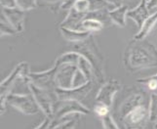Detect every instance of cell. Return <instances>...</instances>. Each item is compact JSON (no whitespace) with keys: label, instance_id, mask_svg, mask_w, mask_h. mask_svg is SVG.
I'll list each match as a JSON object with an SVG mask.
<instances>
[{"label":"cell","instance_id":"obj_1","mask_svg":"<svg viewBox=\"0 0 157 129\" xmlns=\"http://www.w3.org/2000/svg\"><path fill=\"white\" fill-rule=\"evenodd\" d=\"M124 63L131 71L157 67V49L145 39H133L125 50Z\"/></svg>","mask_w":157,"mask_h":129},{"label":"cell","instance_id":"obj_2","mask_svg":"<svg viewBox=\"0 0 157 129\" xmlns=\"http://www.w3.org/2000/svg\"><path fill=\"white\" fill-rule=\"evenodd\" d=\"M87 82H89V80L85 76V74L78 68L77 64L63 63L61 64L56 77L57 88H76L86 84Z\"/></svg>","mask_w":157,"mask_h":129},{"label":"cell","instance_id":"obj_3","mask_svg":"<svg viewBox=\"0 0 157 129\" xmlns=\"http://www.w3.org/2000/svg\"><path fill=\"white\" fill-rule=\"evenodd\" d=\"M29 66L28 63L23 62L20 63L17 67L14 68L9 76L1 82V89H0V94H1V114L5 111V108H6V98L8 95L11 93V89L13 88L15 83L17 82L18 79H24L26 84L29 81Z\"/></svg>","mask_w":157,"mask_h":129},{"label":"cell","instance_id":"obj_4","mask_svg":"<svg viewBox=\"0 0 157 129\" xmlns=\"http://www.w3.org/2000/svg\"><path fill=\"white\" fill-rule=\"evenodd\" d=\"M29 93L33 96L37 106L39 107L40 111L46 115V117L53 118L54 115V107H55L58 98L55 92H50L45 89L39 87L38 85L33 82H29Z\"/></svg>","mask_w":157,"mask_h":129},{"label":"cell","instance_id":"obj_5","mask_svg":"<svg viewBox=\"0 0 157 129\" xmlns=\"http://www.w3.org/2000/svg\"><path fill=\"white\" fill-rule=\"evenodd\" d=\"M88 108L75 100H58L54 107L53 122H59L70 115H88Z\"/></svg>","mask_w":157,"mask_h":129},{"label":"cell","instance_id":"obj_6","mask_svg":"<svg viewBox=\"0 0 157 129\" xmlns=\"http://www.w3.org/2000/svg\"><path fill=\"white\" fill-rule=\"evenodd\" d=\"M6 104L15 108L21 114L26 115H36L40 111L36 102L30 93L29 94H16L10 93L6 98Z\"/></svg>","mask_w":157,"mask_h":129},{"label":"cell","instance_id":"obj_7","mask_svg":"<svg viewBox=\"0 0 157 129\" xmlns=\"http://www.w3.org/2000/svg\"><path fill=\"white\" fill-rule=\"evenodd\" d=\"M62 64H63L62 60L58 58L55 64L50 69H48V71L41 72H30L29 78V81L33 82L34 84L38 85L39 87L47 91L55 92V90L57 88V83H56L57 73Z\"/></svg>","mask_w":157,"mask_h":129},{"label":"cell","instance_id":"obj_8","mask_svg":"<svg viewBox=\"0 0 157 129\" xmlns=\"http://www.w3.org/2000/svg\"><path fill=\"white\" fill-rule=\"evenodd\" d=\"M122 123L126 129H144L149 120L148 108L142 104L121 118Z\"/></svg>","mask_w":157,"mask_h":129},{"label":"cell","instance_id":"obj_9","mask_svg":"<svg viewBox=\"0 0 157 129\" xmlns=\"http://www.w3.org/2000/svg\"><path fill=\"white\" fill-rule=\"evenodd\" d=\"M92 81H89L86 84L79 86L76 88L71 89H62L56 88L55 93L58 100H75V101H82L85 97L90 93L92 90Z\"/></svg>","mask_w":157,"mask_h":129},{"label":"cell","instance_id":"obj_10","mask_svg":"<svg viewBox=\"0 0 157 129\" xmlns=\"http://www.w3.org/2000/svg\"><path fill=\"white\" fill-rule=\"evenodd\" d=\"M121 89V84L117 80L111 79L109 81L105 82L100 88L98 94L96 96V102L102 103L107 107L111 108L113 104V100L116 93Z\"/></svg>","mask_w":157,"mask_h":129},{"label":"cell","instance_id":"obj_11","mask_svg":"<svg viewBox=\"0 0 157 129\" xmlns=\"http://www.w3.org/2000/svg\"><path fill=\"white\" fill-rule=\"evenodd\" d=\"M1 13L11 23L15 29L18 32L24 31L25 29V11L21 9L15 8H1Z\"/></svg>","mask_w":157,"mask_h":129},{"label":"cell","instance_id":"obj_12","mask_svg":"<svg viewBox=\"0 0 157 129\" xmlns=\"http://www.w3.org/2000/svg\"><path fill=\"white\" fill-rule=\"evenodd\" d=\"M149 16L150 14H149V9L147 8V0H140V3L137 5V7L129 10L127 12V18L133 20L139 28V29L142 28L143 24Z\"/></svg>","mask_w":157,"mask_h":129},{"label":"cell","instance_id":"obj_13","mask_svg":"<svg viewBox=\"0 0 157 129\" xmlns=\"http://www.w3.org/2000/svg\"><path fill=\"white\" fill-rule=\"evenodd\" d=\"M86 18V14H82L78 12L76 9L71 8L67 13V16L66 17L59 26H63V28L71 29L75 30H82L81 28V24L82 21Z\"/></svg>","mask_w":157,"mask_h":129},{"label":"cell","instance_id":"obj_14","mask_svg":"<svg viewBox=\"0 0 157 129\" xmlns=\"http://www.w3.org/2000/svg\"><path fill=\"white\" fill-rule=\"evenodd\" d=\"M144 104V98L142 93H134L131 96H129L128 98L121 104L119 108L118 115L120 118L125 116L129 111H131L136 107Z\"/></svg>","mask_w":157,"mask_h":129},{"label":"cell","instance_id":"obj_15","mask_svg":"<svg viewBox=\"0 0 157 129\" xmlns=\"http://www.w3.org/2000/svg\"><path fill=\"white\" fill-rule=\"evenodd\" d=\"M59 30H61V33L64 39L72 43L84 42L91 36V32L85 30H75L63 28V26H59Z\"/></svg>","mask_w":157,"mask_h":129},{"label":"cell","instance_id":"obj_16","mask_svg":"<svg viewBox=\"0 0 157 129\" xmlns=\"http://www.w3.org/2000/svg\"><path fill=\"white\" fill-rule=\"evenodd\" d=\"M157 24V11L154 12L153 14H151L149 17L145 20V22L143 24L142 28H140L138 31L137 34H135L134 39L136 40H143L145 39L147 37L152 29H154V26Z\"/></svg>","mask_w":157,"mask_h":129},{"label":"cell","instance_id":"obj_17","mask_svg":"<svg viewBox=\"0 0 157 129\" xmlns=\"http://www.w3.org/2000/svg\"><path fill=\"white\" fill-rule=\"evenodd\" d=\"M128 6L122 5V6L114 8L109 11V16L111 22L114 25L120 26V28H125L126 26V18L128 12Z\"/></svg>","mask_w":157,"mask_h":129},{"label":"cell","instance_id":"obj_18","mask_svg":"<svg viewBox=\"0 0 157 129\" xmlns=\"http://www.w3.org/2000/svg\"><path fill=\"white\" fill-rule=\"evenodd\" d=\"M77 67L80 71L85 74V76L87 77V79L89 80V81H93V77L96 76L95 69H94L93 64H91V62L88 60L87 58H85L84 56L80 55L78 63H77Z\"/></svg>","mask_w":157,"mask_h":129},{"label":"cell","instance_id":"obj_19","mask_svg":"<svg viewBox=\"0 0 157 129\" xmlns=\"http://www.w3.org/2000/svg\"><path fill=\"white\" fill-rule=\"evenodd\" d=\"M109 11L110 10H97V11H90L86 14V18L90 19H95L97 21H100L101 23L105 25H110L112 22L109 16Z\"/></svg>","mask_w":157,"mask_h":129},{"label":"cell","instance_id":"obj_20","mask_svg":"<svg viewBox=\"0 0 157 129\" xmlns=\"http://www.w3.org/2000/svg\"><path fill=\"white\" fill-rule=\"evenodd\" d=\"M104 26L105 25L100 21H97L95 19H90V18H85L82 21V24H81L82 30L89 31V32L100 31L104 29Z\"/></svg>","mask_w":157,"mask_h":129},{"label":"cell","instance_id":"obj_21","mask_svg":"<svg viewBox=\"0 0 157 129\" xmlns=\"http://www.w3.org/2000/svg\"><path fill=\"white\" fill-rule=\"evenodd\" d=\"M0 31H1V36L14 35L18 32L3 13H1V17H0Z\"/></svg>","mask_w":157,"mask_h":129},{"label":"cell","instance_id":"obj_22","mask_svg":"<svg viewBox=\"0 0 157 129\" xmlns=\"http://www.w3.org/2000/svg\"><path fill=\"white\" fill-rule=\"evenodd\" d=\"M148 112H149V121L154 123L157 122V93H152L150 95Z\"/></svg>","mask_w":157,"mask_h":129},{"label":"cell","instance_id":"obj_23","mask_svg":"<svg viewBox=\"0 0 157 129\" xmlns=\"http://www.w3.org/2000/svg\"><path fill=\"white\" fill-rule=\"evenodd\" d=\"M89 2L90 11H97V10H112L114 9L109 3H107L105 0H87ZM89 11V12H90Z\"/></svg>","mask_w":157,"mask_h":129},{"label":"cell","instance_id":"obj_24","mask_svg":"<svg viewBox=\"0 0 157 129\" xmlns=\"http://www.w3.org/2000/svg\"><path fill=\"white\" fill-rule=\"evenodd\" d=\"M76 127V120L67 118V119H62L57 123V125L49 126V129H75Z\"/></svg>","mask_w":157,"mask_h":129},{"label":"cell","instance_id":"obj_25","mask_svg":"<svg viewBox=\"0 0 157 129\" xmlns=\"http://www.w3.org/2000/svg\"><path fill=\"white\" fill-rule=\"evenodd\" d=\"M138 82L144 85L150 91H157V73L145 79H139Z\"/></svg>","mask_w":157,"mask_h":129},{"label":"cell","instance_id":"obj_26","mask_svg":"<svg viewBox=\"0 0 157 129\" xmlns=\"http://www.w3.org/2000/svg\"><path fill=\"white\" fill-rule=\"evenodd\" d=\"M38 6L37 0H17V7L23 11H29Z\"/></svg>","mask_w":157,"mask_h":129},{"label":"cell","instance_id":"obj_27","mask_svg":"<svg viewBox=\"0 0 157 129\" xmlns=\"http://www.w3.org/2000/svg\"><path fill=\"white\" fill-rule=\"evenodd\" d=\"M101 124L104 129H119L116 122L109 114L101 117Z\"/></svg>","mask_w":157,"mask_h":129},{"label":"cell","instance_id":"obj_28","mask_svg":"<svg viewBox=\"0 0 157 129\" xmlns=\"http://www.w3.org/2000/svg\"><path fill=\"white\" fill-rule=\"evenodd\" d=\"M109 109L110 108L107 107L106 105L102 104V103H99V102H96V104L94 106V112L101 118L102 116L109 114Z\"/></svg>","mask_w":157,"mask_h":129},{"label":"cell","instance_id":"obj_29","mask_svg":"<svg viewBox=\"0 0 157 129\" xmlns=\"http://www.w3.org/2000/svg\"><path fill=\"white\" fill-rule=\"evenodd\" d=\"M64 0H37V4L41 7H50L51 9L56 8L57 6L61 9V5Z\"/></svg>","mask_w":157,"mask_h":129},{"label":"cell","instance_id":"obj_30","mask_svg":"<svg viewBox=\"0 0 157 129\" xmlns=\"http://www.w3.org/2000/svg\"><path fill=\"white\" fill-rule=\"evenodd\" d=\"M74 9H76L78 12L82 14H87L90 11L89 2L87 0H77V2L74 4Z\"/></svg>","mask_w":157,"mask_h":129},{"label":"cell","instance_id":"obj_31","mask_svg":"<svg viewBox=\"0 0 157 129\" xmlns=\"http://www.w3.org/2000/svg\"><path fill=\"white\" fill-rule=\"evenodd\" d=\"M76 2H77V0H64L63 4L61 5V10L69 11L71 8H73L74 4Z\"/></svg>","mask_w":157,"mask_h":129},{"label":"cell","instance_id":"obj_32","mask_svg":"<svg viewBox=\"0 0 157 129\" xmlns=\"http://www.w3.org/2000/svg\"><path fill=\"white\" fill-rule=\"evenodd\" d=\"M1 8H15L17 7V0H0Z\"/></svg>","mask_w":157,"mask_h":129},{"label":"cell","instance_id":"obj_33","mask_svg":"<svg viewBox=\"0 0 157 129\" xmlns=\"http://www.w3.org/2000/svg\"><path fill=\"white\" fill-rule=\"evenodd\" d=\"M51 122H52L51 118L46 117V118H45V120L43 121L40 125L37 126L35 129H49V126H50V124H51Z\"/></svg>","mask_w":157,"mask_h":129},{"label":"cell","instance_id":"obj_34","mask_svg":"<svg viewBox=\"0 0 157 129\" xmlns=\"http://www.w3.org/2000/svg\"><path fill=\"white\" fill-rule=\"evenodd\" d=\"M107 3H109L113 8H118L123 5V0H105Z\"/></svg>","mask_w":157,"mask_h":129},{"label":"cell","instance_id":"obj_35","mask_svg":"<svg viewBox=\"0 0 157 129\" xmlns=\"http://www.w3.org/2000/svg\"><path fill=\"white\" fill-rule=\"evenodd\" d=\"M147 8L149 10L157 8V0H150L149 2H147Z\"/></svg>","mask_w":157,"mask_h":129},{"label":"cell","instance_id":"obj_36","mask_svg":"<svg viewBox=\"0 0 157 129\" xmlns=\"http://www.w3.org/2000/svg\"><path fill=\"white\" fill-rule=\"evenodd\" d=\"M154 129H157V122H155V124H154Z\"/></svg>","mask_w":157,"mask_h":129},{"label":"cell","instance_id":"obj_37","mask_svg":"<svg viewBox=\"0 0 157 129\" xmlns=\"http://www.w3.org/2000/svg\"><path fill=\"white\" fill-rule=\"evenodd\" d=\"M147 2H149V1H150V0H147Z\"/></svg>","mask_w":157,"mask_h":129}]
</instances>
